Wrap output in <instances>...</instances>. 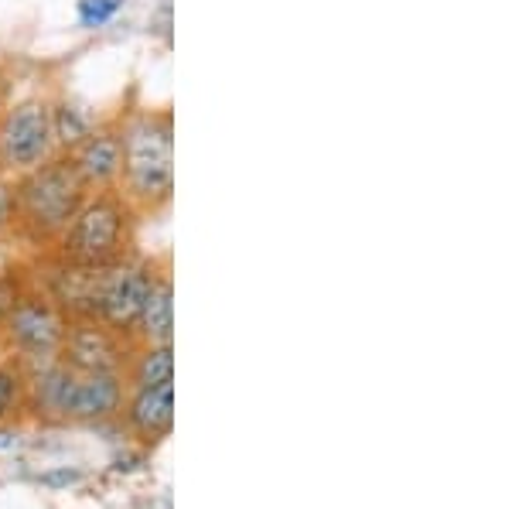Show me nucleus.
Returning <instances> with one entry per match:
<instances>
[{
	"label": "nucleus",
	"instance_id": "423d86ee",
	"mask_svg": "<svg viewBox=\"0 0 512 509\" xmlns=\"http://www.w3.org/2000/svg\"><path fill=\"white\" fill-rule=\"evenodd\" d=\"M0 322L7 328V339L21 352H28V356H59L69 318L52 298L24 294V298H11Z\"/></svg>",
	"mask_w": 512,
	"mask_h": 509
},
{
	"label": "nucleus",
	"instance_id": "39448f33",
	"mask_svg": "<svg viewBox=\"0 0 512 509\" xmlns=\"http://www.w3.org/2000/svg\"><path fill=\"white\" fill-rule=\"evenodd\" d=\"M154 277H158L154 264L134 260V257L120 260V264H110V267H99L89 318L103 322L106 328H113V332H134Z\"/></svg>",
	"mask_w": 512,
	"mask_h": 509
},
{
	"label": "nucleus",
	"instance_id": "f03ea898",
	"mask_svg": "<svg viewBox=\"0 0 512 509\" xmlns=\"http://www.w3.org/2000/svg\"><path fill=\"white\" fill-rule=\"evenodd\" d=\"M86 199V185L79 182L62 151L38 168L11 178V219L24 236H31L41 246L59 240L62 229L72 223V216Z\"/></svg>",
	"mask_w": 512,
	"mask_h": 509
},
{
	"label": "nucleus",
	"instance_id": "2eb2a0df",
	"mask_svg": "<svg viewBox=\"0 0 512 509\" xmlns=\"http://www.w3.org/2000/svg\"><path fill=\"white\" fill-rule=\"evenodd\" d=\"M18 390H21L18 373H14V369H7V366H0V421L11 414L14 400H18Z\"/></svg>",
	"mask_w": 512,
	"mask_h": 509
},
{
	"label": "nucleus",
	"instance_id": "7ed1b4c3",
	"mask_svg": "<svg viewBox=\"0 0 512 509\" xmlns=\"http://www.w3.org/2000/svg\"><path fill=\"white\" fill-rule=\"evenodd\" d=\"M140 216L120 192H93L55 240L59 264L99 270L130 257Z\"/></svg>",
	"mask_w": 512,
	"mask_h": 509
},
{
	"label": "nucleus",
	"instance_id": "0eeeda50",
	"mask_svg": "<svg viewBox=\"0 0 512 509\" xmlns=\"http://www.w3.org/2000/svg\"><path fill=\"white\" fill-rule=\"evenodd\" d=\"M69 158L72 171L79 175V182L86 185V192H117L120 182V120H96L86 134L79 137L69 151H62Z\"/></svg>",
	"mask_w": 512,
	"mask_h": 509
},
{
	"label": "nucleus",
	"instance_id": "4468645a",
	"mask_svg": "<svg viewBox=\"0 0 512 509\" xmlns=\"http://www.w3.org/2000/svg\"><path fill=\"white\" fill-rule=\"evenodd\" d=\"M123 4L127 0H79L76 4V18L82 28H89V31H96V28H103V24H110L117 14L123 11Z\"/></svg>",
	"mask_w": 512,
	"mask_h": 509
},
{
	"label": "nucleus",
	"instance_id": "9d476101",
	"mask_svg": "<svg viewBox=\"0 0 512 509\" xmlns=\"http://www.w3.org/2000/svg\"><path fill=\"white\" fill-rule=\"evenodd\" d=\"M137 332L144 335L147 346H171L175 342V284L161 270L147 291L144 308H140Z\"/></svg>",
	"mask_w": 512,
	"mask_h": 509
},
{
	"label": "nucleus",
	"instance_id": "6e6552de",
	"mask_svg": "<svg viewBox=\"0 0 512 509\" xmlns=\"http://www.w3.org/2000/svg\"><path fill=\"white\" fill-rule=\"evenodd\" d=\"M59 356L76 373H117L123 363L117 332L96 318H69Z\"/></svg>",
	"mask_w": 512,
	"mask_h": 509
},
{
	"label": "nucleus",
	"instance_id": "f3484780",
	"mask_svg": "<svg viewBox=\"0 0 512 509\" xmlns=\"http://www.w3.org/2000/svg\"><path fill=\"white\" fill-rule=\"evenodd\" d=\"M45 482H79V472H62V475H48Z\"/></svg>",
	"mask_w": 512,
	"mask_h": 509
},
{
	"label": "nucleus",
	"instance_id": "f257e3e1",
	"mask_svg": "<svg viewBox=\"0 0 512 509\" xmlns=\"http://www.w3.org/2000/svg\"><path fill=\"white\" fill-rule=\"evenodd\" d=\"M120 120L117 192L140 219L158 216L175 202V113L168 106H127Z\"/></svg>",
	"mask_w": 512,
	"mask_h": 509
},
{
	"label": "nucleus",
	"instance_id": "f8f14e48",
	"mask_svg": "<svg viewBox=\"0 0 512 509\" xmlns=\"http://www.w3.org/2000/svg\"><path fill=\"white\" fill-rule=\"evenodd\" d=\"M137 387H161L175 383V346H147L134 363Z\"/></svg>",
	"mask_w": 512,
	"mask_h": 509
},
{
	"label": "nucleus",
	"instance_id": "dca6fc26",
	"mask_svg": "<svg viewBox=\"0 0 512 509\" xmlns=\"http://www.w3.org/2000/svg\"><path fill=\"white\" fill-rule=\"evenodd\" d=\"M7 103H11V76H7V69L0 65V113L7 110Z\"/></svg>",
	"mask_w": 512,
	"mask_h": 509
},
{
	"label": "nucleus",
	"instance_id": "20e7f679",
	"mask_svg": "<svg viewBox=\"0 0 512 509\" xmlns=\"http://www.w3.org/2000/svg\"><path fill=\"white\" fill-rule=\"evenodd\" d=\"M59 154L52 96L28 93L0 113V178H18Z\"/></svg>",
	"mask_w": 512,
	"mask_h": 509
},
{
	"label": "nucleus",
	"instance_id": "ddd939ff",
	"mask_svg": "<svg viewBox=\"0 0 512 509\" xmlns=\"http://www.w3.org/2000/svg\"><path fill=\"white\" fill-rule=\"evenodd\" d=\"M52 120H55V141H59V151H69V147L96 123L79 103H72L69 96L52 100Z\"/></svg>",
	"mask_w": 512,
	"mask_h": 509
},
{
	"label": "nucleus",
	"instance_id": "9b49d317",
	"mask_svg": "<svg viewBox=\"0 0 512 509\" xmlns=\"http://www.w3.org/2000/svg\"><path fill=\"white\" fill-rule=\"evenodd\" d=\"M130 424L144 434V438H164L175 424V383H161V387H137L130 400Z\"/></svg>",
	"mask_w": 512,
	"mask_h": 509
},
{
	"label": "nucleus",
	"instance_id": "1a4fd4ad",
	"mask_svg": "<svg viewBox=\"0 0 512 509\" xmlns=\"http://www.w3.org/2000/svg\"><path fill=\"white\" fill-rule=\"evenodd\" d=\"M123 383L117 373H76L72 376L69 397H65L62 414L76 421H96L120 407Z\"/></svg>",
	"mask_w": 512,
	"mask_h": 509
}]
</instances>
